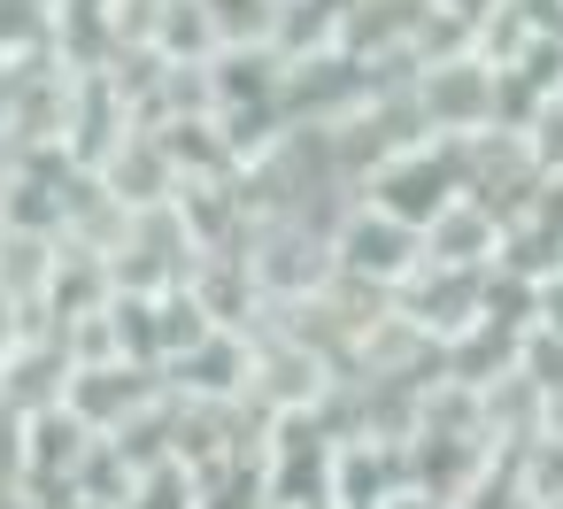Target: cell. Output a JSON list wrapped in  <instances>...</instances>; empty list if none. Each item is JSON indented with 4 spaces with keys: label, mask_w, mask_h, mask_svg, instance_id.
<instances>
[{
    "label": "cell",
    "mask_w": 563,
    "mask_h": 509,
    "mask_svg": "<svg viewBox=\"0 0 563 509\" xmlns=\"http://www.w3.org/2000/svg\"><path fill=\"white\" fill-rule=\"evenodd\" d=\"M494 101H501V70H486L471 55L424 63V78H417V124L440 140H478L494 124Z\"/></svg>",
    "instance_id": "cell-1"
},
{
    "label": "cell",
    "mask_w": 563,
    "mask_h": 509,
    "mask_svg": "<svg viewBox=\"0 0 563 509\" xmlns=\"http://www.w3.org/2000/svg\"><path fill=\"white\" fill-rule=\"evenodd\" d=\"M501 247H509V232H501L494 201H478V193H455V201H448V209L424 224V263H432V270L501 263Z\"/></svg>",
    "instance_id": "cell-2"
}]
</instances>
